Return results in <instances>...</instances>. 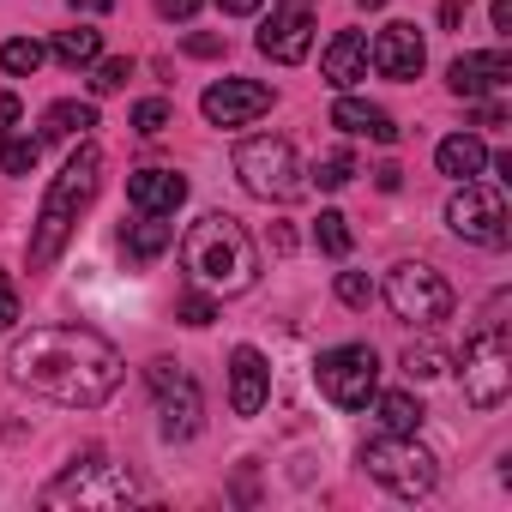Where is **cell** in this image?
<instances>
[{"label":"cell","instance_id":"cell-10","mask_svg":"<svg viewBox=\"0 0 512 512\" xmlns=\"http://www.w3.org/2000/svg\"><path fill=\"white\" fill-rule=\"evenodd\" d=\"M446 223H452V235H458V241L506 247V199H500V187L464 181V187L446 199Z\"/></svg>","mask_w":512,"mask_h":512},{"label":"cell","instance_id":"cell-18","mask_svg":"<svg viewBox=\"0 0 512 512\" xmlns=\"http://www.w3.org/2000/svg\"><path fill=\"white\" fill-rule=\"evenodd\" d=\"M332 127H344L356 139H374V145H398V121L380 103H362V97H338L332 103Z\"/></svg>","mask_w":512,"mask_h":512},{"label":"cell","instance_id":"cell-43","mask_svg":"<svg viewBox=\"0 0 512 512\" xmlns=\"http://www.w3.org/2000/svg\"><path fill=\"white\" fill-rule=\"evenodd\" d=\"M73 13H115V0H67Z\"/></svg>","mask_w":512,"mask_h":512},{"label":"cell","instance_id":"cell-38","mask_svg":"<svg viewBox=\"0 0 512 512\" xmlns=\"http://www.w3.org/2000/svg\"><path fill=\"white\" fill-rule=\"evenodd\" d=\"M19 115H25V103H19L13 91H0V133H7V127H19Z\"/></svg>","mask_w":512,"mask_h":512},{"label":"cell","instance_id":"cell-30","mask_svg":"<svg viewBox=\"0 0 512 512\" xmlns=\"http://www.w3.org/2000/svg\"><path fill=\"white\" fill-rule=\"evenodd\" d=\"M350 175H356V157H350V151H326V157L314 163V181H320L326 193H338Z\"/></svg>","mask_w":512,"mask_h":512},{"label":"cell","instance_id":"cell-6","mask_svg":"<svg viewBox=\"0 0 512 512\" xmlns=\"http://www.w3.org/2000/svg\"><path fill=\"white\" fill-rule=\"evenodd\" d=\"M464 404L470 410H500L506 392H512V344H506V326H476L470 344H464Z\"/></svg>","mask_w":512,"mask_h":512},{"label":"cell","instance_id":"cell-20","mask_svg":"<svg viewBox=\"0 0 512 512\" xmlns=\"http://www.w3.org/2000/svg\"><path fill=\"white\" fill-rule=\"evenodd\" d=\"M434 163H440V175H452V181H476V175L488 169V145H482L476 133H452V139H440Z\"/></svg>","mask_w":512,"mask_h":512},{"label":"cell","instance_id":"cell-13","mask_svg":"<svg viewBox=\"0 0 512 512\" xmlns=\"http://www.w3.org/2000/svg\"><path fill=\"white\" fill-rule=\"evenodd\" d=\"M199 109H205L211 127H247V121H260V115L272 109V91H266L260 79H217V85L199 97Z\"/></svg>","mask_w":512,"mask_h":512},{"label":"cell","instance_id":"cell-35","mask_svg":"<svg viewBox=\"0 0 512 512\" xmlns=\"http://www.w3.org/2000/svg\"><path fill=\"white\" fill-rule=\"evenodd\" d=\"M181 49H187V55H199V61H217V55H223V37H205V31H193Z\"/></svg>","mask_w":512,"mask_h":512},{"label":"cell","instance_id":"cell-12","mask_svg":"<svg viewBox=\"0 0 512 512\" xmlns=\"http://www.w3.org/2000/svg\"><path fill=\"white\" fill-rule=\"evenodd\" d=\"M314 49V0H284L260 31V55H272L278 67H302Z\"/></svg>","mask_w":512,"mask_h":512},{"label":"cell","instance_id":"cell-17","mask_svg":"<svg viewBox=\"0 0 512 512\" xmlns=\"http://www.w3.org/2000/svg\"><path fill=\"white\" fill-rule=\"evenodd\" d=\"M446 85H452L458 97H488V91L512 85V55H506V49H488V55H458V61L446 67Z\"/></svg>","mask_w":512,"mask_h":512},{"label":"cell","instance_id":"cell-33","mask_svg":"<svg viewBox=\"0 0 512 512\" xmlns=\"http://www.w3.org/2000/svg\"><path fill=\"white\" fill-rule=\"evenodd\" d=\"M338 302H344V308H356V314H362V308H368V302H374V284H368V278H362V272H338Z\"/></svg>","mask_w":512,"mask_h":512},{"label":"cell","instance_id":"cell-5","mask_svg":"<svg viewBox=\"0 0 512 512\" xmlns=\"http://www.w3.org/2000/svg\"><path fill=\"white\" fill-rule=\"evenodd\" d=\"M235 175L253 199H266V205H290L308 193V175H302V157L290 139L278 133H260V139H241L235 145Z\"/></svg>","mask_w":512,"mask_h":512},{"label":"cell","instance_id":"cell-45","mask_svg":"<svg viewBox=\"0 0 512 512\" xmlns=\"http://www.w3.org/2000/svg\"><path fill=\"white\" fill-rule=\"evenodd\" d=\"M356 7H368V13H380V7H386V0H356Z\"/></svg>","mask_w":512,"mask_h":512},{"label":"cell","instance_id":"cell-36","mask_svg":"<svg viewBox=\"0 0 512 512\" xmlns=\"http://www.w3.org/2000/svg\"><path fill=\"white\" fill-rule=\"evenodd\" d=\"M464 13H470V0H440V31H458Z\"/></svg>","mask_w":512,"mask_h":512},{"label":"cell","instance_id":"cell-29","mask_svg":"<svg viewBox=\"0 0 512 512\" xmlns=\"http://www.w3.org/2000/svg\"><path fill=\"white\" fill-rule=\"evenodd\" d=\"M404 374H410V380L446 374V350H440V344H410V350H404Z\"/></svg>","mask_w":512,"mask_h":512},{"label":"cell","instance_id":"cell-11","mask_svg":"<svg viewBox=\"0 0 512 512\" xmlns=\"http://www.w3.org/2000/svg\"><path fill=\"white\" fill-rule=\"evenodd\" d=\"M145 380H151V392H157L163 434H169V440H193V434H199V416H205L199 386H193L175 362H151V368H145Z\"/></svg>","mask_w":512,"mask_h":512},{"label":"cell","instance_id":"cell-8","mask_svg":"<svg viewBox=\"0 0 512 512\" xmlns=\"http://www.w3.org/2000/svg\"><path fill=\"white\" fill-rule=\"evenodd\" d=\"M386 302H392V314H398L404 326H440V320H452V284H446L434 266H422V260L392 266Z\"/></svg>","mask_w":512,"mask_h":512},{"label":"cell","instance_id":"cell-41","mask_svg":"<svg viewBox=\"0 0 512 512\" xmlns=\"http://www.w3.org/2000/svg\"><path fill=\"white\" fill-rule=\"evenodd\" d=\"M476 121H482V127H506V109H500V103H482Z\"/></svg>","mask_w":512,"mask_h":512},{"label":"cell","instance_id":"cell-27","mask_svg":"<svg viewBox=\"0 0 512 512\" xmlns=\"http://www.w3.org/2000/svg\"><path fill=\"white\" fill-rule=\"evenodd\" d=\"M43 163V139H7V145H0V169H7V175H31Z\"/></svg>","mask_w":512,"mask_h":512},{"label":"cell","instance_id":"cell-23","mask_svg":"<svg viewBox=\"0 0 512 512\" xmlns=\"http://www.w3.org/2000/svg\"><path fill=\"white\" fill-rule=\"evenodd\" d=\"M55 55H61L67 67H91V61L103 55V31H91V25H79V31H61V37H55Z\"/></svg>","mask_w":512,"mask_h":512},{"label":"cell","instance_id":"cell-19","mask_svg":"<svg viewBox=\"0 0 512 512\" xmlns=\"http://www.w3.org/2000/svg\"><path fill=\"white\" fill-rule=\"evenodd\" d=\"M320 73H326L332 91H350L356 79H368V37L362 31H338L332 49H326V61H320Z\"/></svg>","mask_w":512,"mask_h":512},{"label":"cell","instance_id":"cell-32","mask_svg":"<svg viewBox=\"0 0 512 512\" xmlns=\"http://www.w3.org/2000/svg\"><path fill=\"white\" fill-rule=\"evenodd\" d=\"M127 79H133V61H103L97 79H91V91L97 97H115V91H127Z\"/></svg>","mask_w":512,"mask_h":512},{"label":"cell","instance_id":"cell-15","mask_svg":"<svg viewBox=\"0 0 512 512\" xmlns=\"http://www.w3.org/2000/svg\"><path fill=\"white\" fill-rule=\"evenodd\" d=\"M368 67L380 73V79H416L422 67H428V49H422V37H416V25H386L380 37H374V49H368Z\"/></svg>","mask_w":512,"mask_h":512},{"label":"cell","instance_id":"cell-40","mask_svg":"<svg viewBox=\"0 0 512 512\" xmlns=\"http://www.w3.org/2000/svg\"><path fill=\"white\" fill-rule=\"evenodd\" d=\"M488 13H494V31H500V37H512V0H494Z\"/></svg>","mask_w":512,"mask_h":512},{"label":"cell","instance_id":"cell-25","mask_svg":"<svg viewBox=\"0 0 512 512\" xmlns=\"http://www.w3.org/2000/svg\"><path fill=\"white\" fill-rule=\"evenodd\" d=\"M422 416H428V410H422L410 392H386V398H380V422H386L392 434H416V428H422Z\"/></svg>","mask_w":512,"mask_h":512},{"label":"cell","instance_id":"cell-3","mask_svg":"<svg viewBox=\"0 0 512 512\" xmlns=\"http://www.w3.org/2000/svg\"><path fill=\"white\" fill-rule=\"evenodd\" d=\"M97 187H103V151L85 139L43 193V211H37V229H31V272H49L61 260V247L73 241V229H79L85 205L97 199Z\"/></svg>","mask_w":512,"mask_h":512},{"label":"cell","instance_id":"cell-4","mask_svg":"<svg viewBox=\"0 0 512 512\" xmlns=\"http://www.w3.org/2000/svg\"><path fill=\"white\" fill-rule=\"evenodd\" d=\"M133 494H139L133 476H127L115 458H103V452H79V458H73L43 494H37V500L55 506V512H61V506H79V512H115V506H133Z\"/></svg>","mask_w":512,"mask_h":512},{"label":"cell","instance_id":"cell-24","mask_svg":"<svg viewBox=\"0 0 512 512\" xmlns=\"http://www.w3.org/2000/svg\"><path fill=\"white\" fill-rule=\"evenodd\" d=\"M43 61H49V49H43L37 37H13V43H0V67H7L13 79H31Z\"/></svg>","mask_w":512,"mask_h":512},{"label":"cell","instance_id":"cell-9","mask_svg":"<svg viewBox=\"0 0 512 512\" xmlns=\"http://www.w3.org/2000/svg\"><path fill=\"white\" fill-rule=\"evenodd\" d=\"M314 380L338 410H368V398L380 392V356L368 344H338L314 362Z\"/></svg>","mask_w":512,"mask_h":512},{"label":"cell","instance_id":"cell-1","mask_svg":"<svg viewBox=\"0 0 512 512\" xmlns=\"http://www.w3.org/2000/svg\"><path fill=\"white\" fill-rule=\"evenodd\" d=\"M121 350L91 326H37L13 344V380L67 410H97L121 386Z\"/></svg>","mask_w":512,"mask_h":512},{"label":"cell","instance_id":"cell-39","mask_svg":"<svg viewBox=\"0 0 512 512\" xmlns=\"http://www.w3.org/2000/svg\"><path fill=\"white\" fill-rule=\"evenodd\" d=\"M266 241H272V253H296V229H290V223H272Z\"/></svg>","mask_w":512,"mask_h":512},{"label":"cell","instance_id":"cell-34","mask_svg":"<svg viewBox=\"0 0 512 512\" xmlns=\"http://www.w3.org/2000/svg\"><path fill=\"white\" fill-rule=\"evenodd\" d=\"M19 326V284L0 272V332H13Z\"/></svg>","mask_w":512,"mask_h":512},{"label":"cell","instance_id":"cell-22","mask_svg":"<svg viewBox=\"0 0 512 512\" xmlns=\"http://www.w3.org/2000/svg\"><path fill=\"white\" fill-rule=\"evenodd\" d=\"M91 127H97L91 103H49V115H43V139H85Z\"/></svg>","mask_w":512,"mask_h":512},{"label":"cell","instance_id":"cell-2","mask_svg":"<svg viewBox=\"0 0 512 512\" xmlns=\"http://www.w3.org/2000/svg\"><path fill=\"white\" fill-rule=\"evenodd\" d=\"M181 272L211 296H241L260 284V253H253V235L241 229V217L205 211L181 235Z\"/></svg>","mask_w":512,"mask_h":512},{"label":"cell","instance_id":"cell-16","mask_svg":"<svg viewBox=\"0 0 512 512\" xmlns=\"http://www.w3.org/2000/svg\"><path fill=\"white\" fill-rule=\"evenodd\" d=\"M127 199H133L139 217H175L181 199H187V175H175V169H133L127 175Z\"/></svg>","mask_w":512,"mask_h":512},{"label":"cell","instance_id":"cell-37","mask_svg":"<svg viewBox=\"0 0 512 512\" xmlns=\"http://www.w3.org/2000/svg\"><path fill=\"white\" fill-rule=\"evenodd\" d=\"M199 7H205V0H157V13H163V19H193Z\"/></svg>","mask_w":512,"mask_h":512},{"label":"cell","instance_id":"cell-26","mask_svg":"<svg viewBox=\"0 0 512 512\" xmlns=\"http://www.w3.org/2000/svg\"><path fill=\"white\" fill-rule=\"evenodd\" d=\"M314 241H320V253H332V260H344L350 253V217L344 211H320V223H314Z\"/></svg>","mask_w":512,"mask_h":512},{"label":"cell","instance_id":"cell-14","mask_svg":"<svg viewBox=\"0 0 512 512\" xmlns=\"http://www.w3.org/2000/svg\"><path fill=\"white\" fill-rule=\"evenodd\" d=\"M266 398H272V362L253 344H235L229 350V410L235 416H260Z\"/></svg>","mask_w":512,"mask_h":512},{"label":"cell","instance_id":"cell-7","mask_svg":"<svg viewBox=\"0 0 512 512\" xmlns=\"http://www.w3.org/2000/svg\"><path fill=\"white\" fill-rule=\"evenodd\" d=\"M362 464H368V476L386 482L398 500H422V494H434V482H440V464H434L428 446H416V434L368 440V446H362Z\"/></svg>","mask_w":512,"mask_h":512},{"label":"cell","instance_id":"cell-28","mask_svg":"<svg viewBox=\"0 0 512 512\" xmlns=\"http://www.w3.org/2000/svg\"><path fill=\"white\" fill-rule=\"evenodd\" d=\"M175 320H181V326H211V320H217V296H211V290L175 296Z\"/></svg>","mask_w":512,"mask_h":512},{"label":"cell","instance_id":"cell-21","mask_svg":"<svg viewBox=\"0 0 512 512\" xmlns=\"http://www.w3.org/2000/svg\"><path fill=\"white\" fill-rule=\"evenodd\" d=\"M175 241V223H163V217H145V223H127V235H121V247H127V260H157V253Z\"/></svg>","mask_w":512,"mask_h":512},{"label":"cell","instance_id":"cell-42","mask_svg":"<svg viewBox=\"0 0 512 512\" xmlns=\"http://www.w3.org/2000/svg\"><path fill=\"white\" fill-rule=\"evenodd\" d=\"M217 7H223V13H235V19H241V13H260V7H266V0H217Z\"/></svg>","mask_w":512,"mask_h":512},{"label":"cell","instance_id":"cell-44","mask_svg":"<svg viewBox=\"0 0 512 512\" xmlns=\"http://www.w3.org/2000/svg\"><path fill=\"white\" fill-rule=\"evenodd\" d=\"M380 187H386V193H398V187H404V169H398V163H386V169H380Z\"/></svg>","mask_w":512,"mask_h":512},{"label":"cell","instance_id":"cell-31","mask_svg":"<svg viewBox=\"0 0 512 512\" xmlns=\"http://www.w3.org/2000/svg\"><path fill=\"white\" fill-rule=\"evenodd\" d=\"M169 121H175V109H169L163 97H145V103L133 109V133H145V139H157V133H163Z\"/></svg>","mask_w":512,"mask_h":512}]
</instances>
